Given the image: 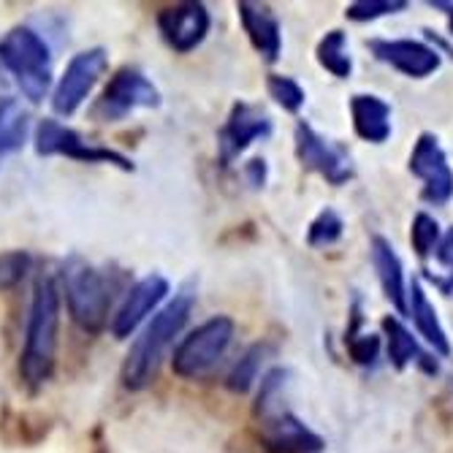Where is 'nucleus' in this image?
<instances>
[{"mask_svg":"<svg viewBox=\"0 0 453 453\" xmlns=\"http://www.w3.org/2000/svg\"><path fill=\"white\" fill-rule=\"evenodd\" d=\"M193 307H196V288L182 285L174 294V299L152 315V320L147 323L142 337H136L126 361H122L119 378L128 391H144L147 386L155 383L160 361H163V356H166L169 345L180 337Z\"/></svg>","mask_w":453,"mask_h":453,"instance_id":"nucleus-1","label":"nucleus"},{"mask_svg":"<svg viewBox=\"0 0 453 453\" xmlns=\"http://www.w3.org/2000/svg\"><path fill=\"white\" fill-rule=\"evenodd\" d=\"M58 332H60V285L52 277H38L30 302L25 345L19 356V378L38 388L44 386L58 364Z\"/></svg>","mask_w":453,"mask_h":453,"instance_id":"nucleus-2","label":"nucleus"},{"mask_svg":"<svg viewBox=\"0 0 453 453\" xmlns=\"http://www.w3.org/2000/svg\"><path fill=\"white\" fill-rule=\"evenodd\" d=\"M285 388H288V369L277 366L264 375L256 416L261 424V440L272 453H320L323 437L315 434L302 418H296L285 407Z\"/></svg>","mask_w":453,"mask_h":453,"instance_id":"nucleus-3","label":"nucleus"},{"mask_svg":"<svg viewBox=\"0 0 453 453\" xmlns=\"http://www.w3.org/2000/svg\"><path fill=\"white\" fill-rule=\"evenodd\" d=\"M60 294H65L68 315L81 332H104L114 302V282H109V274H104L85 258L71 256L60 266Z\"/></svg>","mask_w":453,"mask_h":453,"instance_id":"nucleus-4","label":"nucleus"},{"mask_svg":"<svg viewBox=\"0 0 453 453\" xmlns=\"http://www.w3.org/2000/svg\"><path fill=\"white\" fill-rule=\"evenodd\" d=\"M0 65L14 76L30 104H41L52 88L50 44L27 25H17L0 38Z\"/></svg>","mask_w":453,"mask_h":453,"instance_id":"nucleus-5","label":"nucleus"},{"mask_svg":"<svg viewBox=\"0 0 453 453\" xmlns=\"http://www.w3.org/2000/svg\"><path fill=\"white\" fill-rule=\"evenodd\" d=\"M236 326L228 315H215L196 326L193 332L174 348L172 369L182 380H201L223 361L226 350L231 348Z\"/></svg>","mask_w":453,"mask_h":453,"instance_id":"nucleus-6","label":"nucleus"},{"mask_svg":"<svg viewBox=\"0 0 453 453\" xmlns=\"http://www.w3.org/2000/svg\"><path fill=\"white\" fill-rule=\"evenodd\" d=\"M35 155L41 157H55V155H63V157H71V160H79V163H90V166H114L119 172H134V160L128 155H122L111 147H101V144H90L81 139L73 128L63 126V122L47 117L38 122L35 128Z\"/></svg>","mask_w":453,"mask_h":453,"instance_id":"nucleus-7","label":"nucleus"},{"mask_svg":"<svg viewBox=\"0 0 453 453\" xmlns=\"http://www.w3.org/2000/svg\"><path fill=\"white\" fill-rule=\"evenodd\" d=\"M160 106V90L152 85V79L142 73L139 68H119L109 85L104 88L101 98L93 104L90 114L98 122H119L139 109H157Z\"/></svg>","mask_w":453,"mask_h":453,"instance_id":"nucleus-8","label":"nucleus"},{"mask_svg":"<svg viewBox=\"0 0 453 453\" xmlns=\"http://www.w3.org/2000/svg\"><path fill=\"white\" fill-rule=\"evenodd\" d=\"M106 68H109V52L104 47L76 52L68 60L60 81L55 85V93H52L55 114H60V117L76 114L81 109V104H85L90 98V93L96 90V85L106 73Z\"/></svg>","mask_w":453,"mask_h":453,"instance_id":"nucleus-9","label":"nucleus"},{"mask_svg":"<svg viewBox=\"0 0 453 453\" xmlns=\"http://www.w3.org/2000/svg\"><path fill=\"white\" fill-rule=\"evenodd\" d=\"M410 174H416L424 182V201L434 207H445L453 198V169L448 163L445 150L434 134H421L413 155H410Z\"/></svg>","mask_w":453,"mask_h":453,"instance_id":"nucleus-10","label":"nucleus"},{"mask_svg":"<svg viewBox=\"0 0 453 453\" xmlns=\"http://www.w3.org/2000/svg\"><path fill=\"white\" fill-rule=\"evenodd\" d=\"M296 157L302 160V166L320 174L332 185H345L353 177V163L345 147L323 139L315 128H310L307 122H299L296 134Z\"/></svg>","mask_w":453,"mask_h":453,"instance_id":"nucleus-11","label":"nucleus"},{"mask_svg":"<svg viewBox=\"0 0 453 453\" xmlns=\"http://www.w3.org/2000/svg\"><path fill=\"white\" fill-rule=\"evenodd\" d=\"M272 136V119L261 106L253 104H234L226 126L218 134V155L223 166H231V163L261 139Z\"/></svg>","mask_w":453,"mask_h":453,"instance_id":"nucleus-12","label":"nucleus"},{"mask_svg":"<svg viewBox=\"0 0 453 453\" xmlns=\"http://www.w3.org/2000/svg\"><path fill=\"white\" fill-rule=\"evenodd\" d=\"M210 27H212L210 9L203 4H196V0L166 6L157 14V30H160L163 41L180 55H188L196 47H201Z\"/></svg>","mask_w":453,"mask_h":453,"instance_id":"nucleus-13","label":"nucleus"},{"mask_svg":"<svg viewBox=\"0 0 453 453\" xmlns=\"http://www.w3.org/2000/svg\"><path fill=\"white\" fill-rule=\"evenodd\" d=\"M169 291H172L169 280L163 277V274H157V272H152V274L142 277L136 285H131V291H128L126 302H122V307L117 310V315H114V320H111V334H114L117 340H128V337H134V334H136V328H139V326H142L163 302H166Z\"/></svg>","mask_w":453,"mask_h":453,"instance_id":"nucleus-14","label":"nucleus"},{"mask_svg":"<svg viewBox=\"0 0 453 453\" xmlns=\"http://www.w3.org/2000/svg\"><path fill=\"white\" fill-rule=\"evenodd\" d=\"M369 50L380 63H388L391 68L402 71L410 79H424L440 68V52L421 44V41H410V38H372L369 41Z\"/></svg>","mask_w":453,"mask_h":453,"instance_id":"nucleus-15","label":"nucleus"},{"mask_svg":"<svg viewBox=\"0 0 453 453\" xmlns=\"http://www.w3.org/2000/svg\"><path fill=\"white\" fill-rule=\"evenodd\" d=\"M236 12H239V19H242V27L250 38V44L256 47V52L274 63L282 52V27H280V19L274 17V12L264 4H253V0H242L236 4Z\"/></svg>","mask_w":453,"mask_h":453,"instance_id":"nucleus-16","label":"nucleus"},{"mask_svg":"<svg viewBox=\"0 0 453 453\" xmlns=\"http://www.w3.org/2000/svg\"><path fill=\"white\" fill-rule=\"evenodd\" d=\"M353 128L364 142L383 144L391 136V106L378 96H353L350 98Z\"/></svg>","mask_w":453,"mask_h":453,"instance_id":"nucleus-17","label":"nucleus"},{"mask_svg":"<svg viewBox=\"0 0 453 453\" xmlns=\"http://www.w3.org/2000/svg\"><path fill=\"white\" fill-rule=\"evenodd\" d=\"M407 315L413 318L416 328H418V334L434 348V353L440 356H450V342H448V334H445V328L437 318V310L434 304L429 302L426 291H424V285L418 280L410 282V294H407Z\"/></svg>","mask_w":453,"mask_h":453,"instance_id":"nucleus-18","label":"nucleus"},{"mask_svg":"<svg viewBox=\"0 0 453 453\" xmlns=\"http://www.w3.org/2000/svg\"><path fill=\"white\" fill-rule=\"evenodd\" d=\"M372 264L378 269V280L386 299L394 304L396 312L407 315V291H404V274H402V261L394 253L388 239L375 236L372 239Z\"/></svg>","mask_w":453,"mask_h":453,"instance_id":"nucleus-19","label":"nucleus"},{"mask_svg":"<svg viewBox=\"0 0 453 453\" xmlns=\"http://www.w3.org/2000/svg\"><path fill=\"white\" fill-rule=\"evenodd\" d=\"M30 136V114L27 109L12 98H0V166L6 163V157L17 155Z\"/></svg>","mask_w":453,"mask_h":453,"instance_id":"nucleus-20","label":"nucleus"},{"mask_svg":"<svg viewBox=\"0 0 453 453\" xmlns=\"http://www.w3.org/2000/svg\"><path fill=\"white\" fill-rule=\"evenodd\" d=\"M383 332L388 337V358H391L394 369H404L407 364L416 361L426 369V372H437V364L426 353H421L413 334H410L396 318H383Z\"/></svg>","mask_w":453,"mask_h":453,"instance_id":"nucleus-21","label":"nucleus"},{"mask_svg":"<svg viewBox=\"0 0 453 453\" xmlns=\"http://www.w3.org/2000/svg\"><path fill=\"white\" fill-rule=\"evenodd\" d=\"M318 63L328 71L334 73L337 79H348L350 71H353V60L348 55V38L342 30H332L320 38L318 44Z\"/></svg>","mask_w":453,"mask_h":453,"instance_id":"nucleus-22","label":"nucleus"},{"mask_svg":"<svg viewBox=\"0 0 453 453\" xmlns=\"http://www.w3.org/2000/svg\"><path fill=\"white\" fill-rule=\"evenodd\" d=\"M269 353H272L269 345H253L250 350H247V353L236 361V366L231 369V375H228V388H231L234 394H247V391H250V388L256 386L258 375H261V366H264V361H266Z\"/></svg>","mask_w":453,"mask_h":453,"instance_id":"nucleus-23","label":"nucleus"},{"mask_svg":"<svg viewBox=\"0 0 453 453\" xmlns=\"http://www.w3.org/2000/svg\"><path fill=\"white\" fill-rule=\"evenodd\" d=\"M266 90H269V96H272L285 111H299V109L304 106V101H307L304 88L299 85V81L291 79V76H282V73H272V76H269Z\"/></svg>","mask_w":453,"mask_h":453,"instance_id":"nucleus-24","label":"nucleus"},{"mask_svg":"<svg viewBox=\"0 0 453 453\" xmlns=\"http://www.w3.org/2000/svg\"><path fill=\"white\" fill-rule=\"evenodd\" d=\"M342 231H345V223H342V218L334 212V210H323L312 223H310V231H307V244L310 247H328V244H334V242H340V236H342Z\"/></svg>","mask_w":453,"mask_h":453,"instance_id":"nucleus-25","label":"nucleus"},{"mask_svg":"<svg viewBox=\"0 0 453 453\" xmlns=\"http://www.w3.org/2000/svg\"><path fill=\"white\" fill-rule=\"evenodd\" d=\"M30 253L27 250H9L0 253V291H12L14 285H19L25 280V274L30 272Z\"/></svg>","mask_w":453,"mask_h":453,"instance_id":"nucleus-26","label":"nucleus"},{"mask_svg":"<svg viewBox=\"0 0 453 453\" xmlns=\"http://www.w3.org/2000/svg\"><path fill=\"white\" fill-rule=\"evenodd\" d=\"M410 242H413V250L421 258H426L434 250V247H437V242H440V226H437V220L432 215H426V212H418L416 220H413V231H410Z\"/></svg>","mask_w":453,"mask_h":453,"instance_id":"nucleus-27","label":"nucleus"},{"mask_svg":"<svg viewBox=\"0 0 453 453\" xmlns=\"http://www.w3.org/2000/svg\"><path fill=\"white\" fill-rule=\"evenodd\" d=\"M404 9H407L404 0H358V4L348 6V17L356 22H366V19H378L386 14L404 12Z\"/></svg>","mask_w":453,"mask_h":453,"instance_id":"nucleus-28","label":"nucleus"},{"mask_svg":"<svg viewBox=\"0 0 453 453\" xmlns=\"http://www.w3.org/2000/svg\"><path fill=\"white\" fill-rule=\"evenodd\" d=\"M348 350L356 364L372 366L380 353V337L375 334H348Z\"/></svg>","mask_w":453,"mask_h":453,"instance_id":"nucleus-29","label":"nucleus"},{"mask_svg":"<svg viewBox=\"0 0 453 453\" xmlns=\"http://www.w3.org/2000/svg\"><path fill=\"white\" fill-rule=\"evenodd\" d=\"M244 177H247V182H250V188H264L266 185V177H269L266 160L264 157H253L244 166Z\"/></svg>","mask_w":453,"mask_h":453,"instance_id":"nucleus-30","label":"nucleus"},{"mask_svg":"<svg viewBox=\"0 0 453 453\" xmlns=\"http://www.w3.org/2000/svg\"><path fill=\"white\" fill-rule=\"evenodd\" d=\"M437 261L442 264V266H448L450 269V277H453V228H448V234L445 236H440V242H437Z\"/></svg>","mask_w":453,"mask_h":453,"instance_id":"nucleus-31","label":"nucleus"},{"mask_svg":"<svg viewBox=\"0 0 453 453\" xmlns=\"http://www.w3.org/2000/svg\"><path fill=\"white\" fill-rule=\"evenodd\" d=\"M432 6H437V9H445V14H448V22H450V35H453V4H442V0H437V4H432Z\"/></svg>","mask_w":453,"mask_h":453,"instance_id":"nucleus-32","label":"nucleus"}]
</instances>
